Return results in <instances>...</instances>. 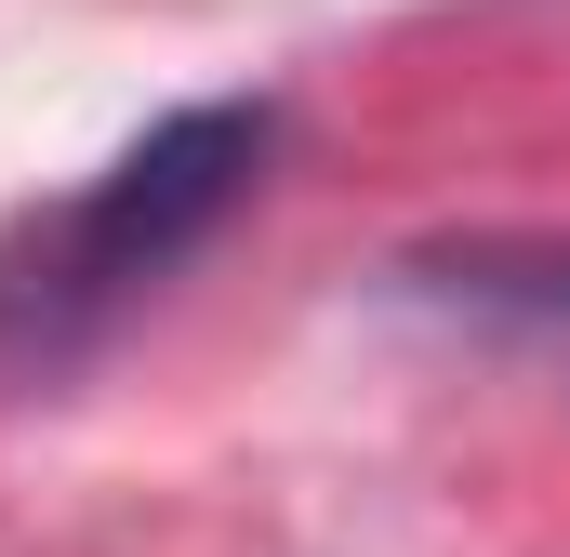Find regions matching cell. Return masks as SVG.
Here are the masks:
<instances>
[{
    "mask_svg": "<svg viewBox=\"0 0 570 557\" xmlns=\"http://www.w3.org/2000/svg\"><path fill=\"white\" fill-rule=\"evenodd\" d=\"M266 146H279L266 107H173V120L134 134L67 213L13 226V240H0V359H13V372H67L134 292H159V278L253 199Z\"/></svg>",
    "mask_w": 570,
    "mask_h": 557,
    "instance_id": "6da1fadb",
    "label": "cell"
},
{
    "mask_svg": "<svg viewBox=\"0 0 570 557\" xmlns=\"http://www.w3.org/2000/svg\"><path fill=\"white\" fill-rule=\"evenodd\" d=\"M399 292H425L451 319H518V332H570V240H438L399 266Z\"/></svg>",
    "mask_w": 570,
    "mask_h": 557,
    "instance_id": "7a4b0ae2",
    "label": "cell"
}]
</instances>
